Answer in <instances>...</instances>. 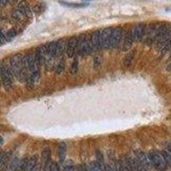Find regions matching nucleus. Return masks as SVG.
I'll list each match as a JSON object with an SVG mask.
<instances>
[{"label": "nucleus", "mask_w": 171, "mask_h": 171, "mask_svg": "<svg viewBox=\"0 0 171 171\" xmlns=\"http://www.w3.org/2000/svg\"><path fill=\"white\" fill-rule=\"evenodd\" d=\"M24 63L30 74H32L33 72L37 71V70H39L38 68L40 66H39L38 63H37L35 55L33 54V53H29V54H27L26 56H24Z\"/></svg>", "instance_id": "0eeeda50"}, {"label": "nucleus", "mask_w": 171, "mask_h": 171, "mask_svg": "<svg viewBox=\"0 0 171 171\" xmlns=\"http://www.w3.org/2000/svg\"><path fill=\"white\" fill-rule=\"evenodd\" d=\"M122 40V29L116 28L112 29L111 37H110V49H115L118 47Z\"/></svg>", "instance_id": "423d86ee"}, {"label": "nucleus", "mask_w": 171, "mask_h": 171, "mask_svg": "<svg viewBox=\"0 0 171 171\" xmlns=\"http://www.w3.org/2000/svg\"><path fill=\"white\" fill-rule=\"evenodd\" d=\"M96 156H97V163L99 165V167L101 168V169L104 171L105 163H104V158L102 152L99 151H96Z\"/></svg>", "instance_id": "b1692460"}, {"label": "nucleus", "mask_w": 171, "mask_h": 171, "mask_svg": "<svg viewBox=\"0 0 171 171\" xmlns=\"http://www.w3.org/2000/svg\"><path fill=\"white\" fill-rule=\"evenodd\" d=\"M149 158L151 160L152 167L155 168V169L158 171H165L167 164L165 163L163 156L161 152L157 151H151L149 152Z\"/></svg>", "instance_id": "20e7f679"}, {"label": "nucleus", "mask_w": 171, "mask_h": 171, "mask_svg": "<svg viewBox=\"0 0 171 171\" xmlns=\"http://www.w3.org/2000/svg\"><path fill=\"white\" fill-rule=\"evenodd\" d=\"M34 55L39 66L45 65V57H46V45L39 46L35 51Z\"/></svg>", "instance_id": "4468645a"}, {"label": "nucleus", "mask_w": 171, "mask_h": 171, "mask_svg": "<svg viewBox=\"0 0 171 171\" xmlns=\"http://www.w3.org/2000/svg\"><path fill=\"white\" fill-rule=\"evenodd\" d=\"M40 76V73L39 70L30 74L28 80H27V88L28 90L33 89L37 82H39Z\"/></svg>", "instance_id": "f3484780"}, {"label": "nucleus", "mask_w": 171, "mask_h": 171, "mask_svg": "<svg viewBox=\"0 0 171 171\" xmlns=\"http://www.w3.org/2000/svg\"><path fill=\"white\" fill-rule=\"evenodd\" d=\"M17 9H19L27 18H31L33 17V10H31L28 3L26 0H20L17 4Z\"/></svg>", "instance_id": "2eb2a0df"}, {"label": "nucleus", "mask_w": 171, "mask_h": 171, "mask_svg": "<svg viewBox=\"0 0 171 171\" xmlns=\"http://www.w3.org/2000/svg\"><path fill=\"white\" fill-rule=\"evenodd\" d=\"M65 50V45H64V40H57V57H61L64 52Z\"/></svg>", "instance_id": "5701e85b"}, {"label": "nucleus", "mask_w": 171, "mask_h": 171, "mask_svg": "<svg viewBox=\"0 0 171 171\" xmlns=\"http://www.w3.org/2000/svg\"><path fill=\"white\" fill-rule=\"evenodd\" d=\"M159 28H160V24H158V23L150 24L148 27H146V34H145L143 41L147 45H151L152 44H154L157 34L158 33Z\"/></svg>", "instance_id": "39448f33"}, {"label": "nucleus", "mask_w": 171, "mask_h": 171, "mask_svg": "<svg viewBox=\"0 0 171 171\" xmlns=\"http://www.w3.org/2000/svg\"><path fill=\"white\" fill-rule=\"evenodd\" d=\"M10 4V0H1V8H4Z\"/></svg>", "instance_id": "58836bf2"}, {"label": "nucleus", "mask_w": 171, "mask_h": 171, "mask_svg": "<svg viewBox=\"0 0 171 171\" xmlns=\"http://www.w3.org/2000/svg\"><path fill=\"white\" fill-rule=\"evenodd\" d=\"M132 164H133V169L134 171H151L149 169H147L145 167L144 165H142L141 163L138 161V159L136 158H132Z\"/></svg>", "instance_id": "4be33fe9"}, {"label": "nucleus", "mask_w": 171, "mask_h": 171, "mask_svg": "<svg viewBox=\"0 0 171 171\" xmlns=\"http://www.w3.org/2000/svg\"><path fill=\"white\" fill-rule=\"evenodd\" d=\"M10 17H11V19H12L15 22H17V23H21V22H22V21L27 18V17L24 16V14L21 12L19 9H16V10H14L12 12H11Z\"/></svg>", "instance_id": "6ab92c4d"}, {"label": "nucleus", "mask_w": 171, "mask_h": 171, "mask_svg": "<svg viewBox=\"0 0 171 171\" xmlns=\"http://www.w3.org/2000/svg\"><path fill=\"white\" fill-rule=\"evenodd\" d=\"M64 69H65V62H64L63 59H62L61 61L58 63L57 67H56V73L57 74H62L64 71Z\"/></svg>", "instance_id": "c756f323"}, {"label": "nucleus", "mask_w": 171, "mask_h": 171, "mask_svg": "<svg viewBox=\"0 0 171 171\" xmlns=\"http://www.w3.org/2000/svg\"><path fill=\"white\" fill-rule=\"evenodd\" d=\"M63 171H77V168H75L73 162L71 160H69V162H67L64 165Z\"/></svg>", "instance_id": "7c9ffc66"}, {"label": "nucleus", "mask_w": 171, "mask_h": 171, "mask_svg": "<svg viewBox=\"0 0 171 171\" xmlns=\"http://www.w3.org/2000/svg\"><path fill=\"white\" fill-rule=\"evenodd\" d=\"M1 45H4L6 42H8L7 40V33H5V31L4 30V28H2L1 30Z\"/></svg>", "instance_id": "f704fd0d"}, {"label": "nucleus", "mask_w": 171, "mask_h": 171, "mask_svg": "<svg viewBox=\"0 0 171 171\" xmlns=\"http://www.w3.org/2000/svg\"><path fill=\"white\" fill-rule=\"evenodd\" d=\"M93 65L94 68H98V66L100 65V60H99V57H94L93 59Z\"/></svg>", "instance_id": "e433bc0d"}, {"label": "nucleus", "mask_w": 171, "mask_h": 171, "mask_svg": "<svg viewBox=\"0 0 171 171\" xmlns=\"http://www.w3.org/2000/svg\"><path fill=\"white\" fill-rule=\"evenodd\" d=\"M52 162L51 159L50 149H45L43 151V171H51Z\"/></svg>", "instance_id": "dca6fc26"}, {"label": "nucleus", "mask_w": 171, "mask_h": 171, "mask_svg": "<svg viewBox=\"0 0 171 171\" xmlns=\"http://www.w3.org/2000/svg\"><path fill=\"white\" fill-rule=\"evenodd\" d=\"M77 171H88V170H87V168H86V166L85 164H80V165H78Z\"/></svg>", "instance_id": "4c0bfd02"}, {"label": "nucleus", "mask_w": 171, "mask_h": 171, "mask_svg": "<svg viewBox=\"0 0 171 171\" xmlns=\"http://www.w3.org/2000/svg\"><path fill=\"white\" fill-rule=\"evenodd\" d=\"M10 157H11V152L8 151V152H2L1 154V158H0V165H1V170L4 171L8 169V164H10Z\"/></svg>", "instance_id": "a211bd4d"}, {"label": "nucleus", "mask_w": 171, "mask_h": 171, "mask_svg": "<svg viewBox=\"0 0 171 171\" xmlns=\"http://www.w3.org/2000/svg\"><path fill=\"white\" fill-rule=\"evenodd\" d=\"M44 9H45V5L43 3H38L35 6H33V11L35 13H40L41 11L44 10Z\"/></svg>", "instance_id": "72a5a7b5"}, {"label": "nucleus", "mask_w": 171, "mask_h": 171, "mask_svg": "<svg viewBox=\"0 0 171 171\" xmlns=\"http://www.w3.org/2000/svg\"><path fill=\"white\" fill-rule=\"evenodd\" d=\"M104 171H115V169H114V168L112 167L110 164H105Z\"/></svg>", "instance_id": "ea45409f"}, {"label": "nucleus", "mask_w": 171, "mask_h": 171, "mask_svg": "<svg viewBox=\"0 0 171 171\" xmlns=\"http://www.w3.org/2000/svg\"><path fill=\"white\" fill-rule=\"evenodd\" d=\"M66 152H67V146L64 142H61L58 145V150H57V153H58V158L60 162H63L66 157Z\"/></svg>", "instance_id": "aec40b11"}, {"label": "nucleus", "mask_w": 171, "mask_h": 171, "mask_svg": "<svg viewBox=\"0 0 171 171\" xmlns=\"http://www.w3.org/2000/svg\"><path fill=\"white\" fill-rule=\"evenodd\" d=\"M83 1H91V0H83Z\"/></svg>", "instance_id": "c03bdc74"}, {"label": "nucleus", "mask_w": 171, "mask_h": 171, "mask_svg": "<svg viewBox=\"0 0 171 171\" xmlns=\"http://www.w3.org/2000/svg\"><path fill=\"white\" fill-rule=\"evenodd\" d=\"M77 51V37H71L67 43L66 47V53L69 58H72L74 57Z\"/></svg>", "instance_id": "f8f14e48"}, {"label": "nucleus", "mask_w": 171, "mask_h": 171, "mask_svg": "<svg viewBox=\"0 0 171 171\" xmlns=\"http://www.w3.org/2000/svg\"><path fill=\"white\" fill-rule=\"evenodd\" d=\"M146 27L144 23H139V24L135 25L132 29V33H133L135 41L136 42L143 41L145 34H146Z\"/></svg>", "instance_id": "6e6552de"}, {"label": "nucleus", "mask_w": 171, "mask_h": 171, "mask_svg": "<svg viewBox=\"0 0 171 171\" xmlns=\"http://www.w3.org/2000/svg\"><path fill=\"white\" fill-rule=\"evenodd\" d=\"M135 55V51H131L130 52L128 53L126 57H125V58H124V61H123V64H124L125 67H128V66L131 65L132 62H133V60H134Z\"/></svg>", "instance_id": "393cba45"}, {"label": "nucleus", "mask_w": 171, "mask_h": 171, "mask_svg": "<svg viewBox=\"0 0 171 171\" xmlns=\"http://www.w3.org/2000/svg\"><path fill=\"white\" fill-rule=\"evenodd\" d=\"M40 164L39 163V161L37 162L34 165H33V167L31 168L28 171H40Z\"/></svg>", "instance_id": "c9c22d12"}, {"label": "nucleus", "mask_w": 171, "mask_h": 171, "mask_svg": "<svg viewBox=\"0 0 171 171\" xmlns=\"http://www.w3.org/2000/svg\"><path fill=\"white\" fill-rule=\"evenodd\" d=\"M30 158H24L19 162V164L17 168L16 171H27L28 167V163Z\"/></svg>", "instance_id": "412c9836"}, {"label": "nucleus", "mask_w": 171, "mask_h": 171, "mask_svg": "<svg viewBox=\"0 0 171 171\" xmlns=\"http://www.w3.org/2000/svg\"><path fill=\"white\" fill-rule=\"evenodd\" d=\"M161 154L163 156V159L165 161V163L167 164L168 166L171 167V153L169 152L167 150H164V151H161Z\"/></svg>", "instance_id": "bb28decb"}, {"label": "nucleus", "mask_w": 171, "mask_h": 171, "mask_svg": "<svg viewBox=\"0 0 171 171\" xmlns=\"http://www.w3.org/2000/svg\"><path fill=\"white\" fill-rule=\"evenodd\" d=\"M134 42H135V39H134L133 33H132V29H131L129 31H127L124 35V39H123V42H122V51H128L132 48Z\"/></svg>", "instance_id": "ddd939ff"}, {"label": "nucleus", "mask_w": 171, "mask_h": 171, "mask_svg": "<svg viewBox=\"0 0 171 171\" xmlns=\"http://www.w3.org/2000/svg\"><path fill=\"white\" fill-rule=\"evenodd\" d=\"M51 171H60V169H59V166L57 165V163H52Z\"/></svg>", "instance_id": "a19ab883"}, {"label": "nucleus", "mask_w": 171, "mask_h": 171, "mask_svg": "<svg viewBox=\"0 0 171 171\" xmlns=\"http://www.w3.org/2000/svg\"><path fill=\"white\" fill-rule=\"evenodd\" d=\"M19 1H20V0H10V4L14 5V4H18V2H19Z\"/></svg>", "instance_id": "79ce46f5"}, {"label": "nucleus", "mask_w": 171, "mask_h": 171, "mask_svg": "<svg viewBox=\"0 0 171 171\" xmlns=\"http://www.w3.org/2000/svg\"><path fill=\"white\" fill-rule=\"evenodd\" d=\"M93 47L91 42L90 37L86 36L85 33L77 37V53L81 57H86L93 53Z\"/></svg>", "instance_id": "f257e3e1"}, {"label": "nucleus", "mask_w": 171, "mask_h": 171, "mask_svg": "<svg viewBox=\"0 0 171 171\" xmlns=\"http://www.w3.org/2000/svg\"><path fill=\"white\" fill-rule=\"evenodd\" d=\"M170 58H171V56H170Z\"/></svg>", "instance_id": "a18cd8bd"}, {"label": "nucleus", "mask_w": 171, "mask_h": 171, "mask_svg": "<svg viewBox=\"0 0 171 171\" xmlns=\"http://www.w3.org/2000/svg\"><path fill=\"white\" fill-rule=\"evenodd\" d=\"M101 30H96L93 31L92 34L90 35V39H91V42L93 47L94 52L98 51L102 49V45H101Z\"/></svg>", "instance_id": "9d476101"}, {"label": "nucleus", "mask_w": 171, "mask_h": 171, "mask_svg": "<svg viewBox=\"0 0 171 171\" xmlns=\"http://www.w3.org/2000/svg\"><path fill=\"white\" fill-rule=\"evenodd\" d=\"M15 75L13 74L11 69L10 68L9 64H5L2 63L1 64V82L3 87L6 91H10L12 89L13 82L15 80Z\"/></svg>", "instance_id": "7ed1b4c3"}, {"label": "nucleus", "mask_w": 171, "mask_h": 171, "mask_svg": "<svg viewBox=\"0 0 171 171\" xmlns=\"http://www.w3.org/2000/svg\"><path fill=\"white\" fill-rule=\"evenodd\" d=\"M135 158L138 159V161L139 163H141L142 165H144L145 167L147 169L151 170L152 169V164L150 158H149V156L146 155L144 151H140V150H137L135 151Z\"/></svg>", "instance_id": "1a4fd4ad"}, {"label": "nucleus", "mask_w": 171, "mask_h": 171, "mask_svg": "<svg viewBox=\"0 0 171 171\" xmlns=\"http://www.w3.org/2000/svg\"><path fill=\"white\" fill-rule=\"evenodd\" d=\"M169 40H171V24L169 23L160 24L158 33L157 34L154 43L156 49H160V47Z\"/></svg>", "instance_id": "f03ea898"}, {"label": "nucleus", "mask_w": 171, "mask_h": 171, "mask_svg": "<svg viewBox=\"0 0 171 171\" xmlns=\"http://www.w3.org/2000/svg\"><path fill=\"white\" fill-rule=\"evenodd\" d=\"M88 171H103L97 163V161H93L88 166Z\"/></svg>", "instance_id": "2f4dec72"}, {"label": "nucleus", "mask_w": 171, "mask_h": 171, "mask_svg": "<svg viewBox=\"0 0 171 171\" xmlns=\"http://www.w3.org/2000/svg\"><path fill=\"white\" fill-rule=\"evenodd\" d=\"M60 4L63 5H65L68 7H71V8H82V7H85L86 6V4H79V3H66L63 1H60Z\"/></svg>", "instance_id": "cd10ccee"}, {"label": "nucleus", "mask_w": 171, "mask_h": 171, "mask_svg": "<svg viewBox=\"0 0 171 171\" xmlns=\"http://www.w3.org/2000/svg\"><path fill=\"white\" fill-rule=\"evenodd\" d=\"M6 33H7V40L8 41L12 40L13 39H15L17 34H18L17 28H15L10 29L8 32H6Z\"/></svg>", "instance_id": "c85d7f7f"}, {"label": "nucleus", "mask_w": 171, "mask_h": 171, "mask_svg": "<svg viewBox=\"0 0 171 171\" xmlns=\"http://www.w3.org/2000/svg\"><path fill=\"white\" fill-rule=\"evenodd\" d=\"M112 28H107L101 30V45H102V49H110V37L112 33Z\"/></svg>", "instance_id": "9b49d317"}, {"label": "nucleus", "mask_w": 171, "mask_h": 171, "mask_svg": "<svg viewBox=\"0 0 171 171\" xmlns=\"http://www.w3.org/2000/svg\"><path fill=\"white\" fill-rule=\"evenodd\" d=\"M18 164H19V161H18V159L15 158L14 160H12V161L10 163L8 169L10 171H16L17 170V166H18Z\"/></svg>", "instance_id": "473e14b6"}, {"label": "nucleus", "mask_w": 171, "mask_h": 171, "mask_svg": "<svg viewBox=\"0 0 171 171\" xmlns=\"http://www.w3.org/2000/svg\"><path fill=\"white\" fill-rule=\"evenodd\" d=\"M166 148H167V151H169V152H170V153H171V143H170V144H168L167 146H166Z\"/></svg>", "instance_id": "37998d69"}, {"label": "nucleus", "mask_w": 171, "mask_h": 171, "mask_svg": "<svg viewBox=\"0 0 171 171\" xmlns=\"http://www.w3.org/2000/svg\"><path fill=\"white\" fill-rule=\"evenodd\" d=\"M78 69H79V61H78L77 57H74L71 63V67H70V74H76L78 72Z\"/></svg>", "instance_id": "a878e982"}]
</instances>
